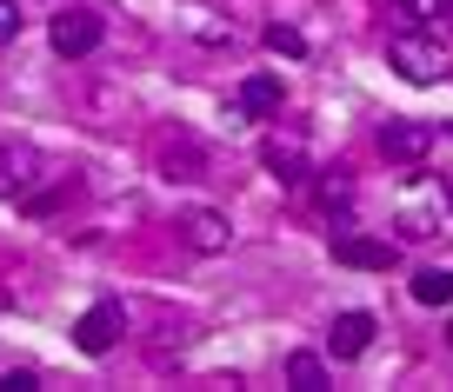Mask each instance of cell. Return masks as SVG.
<instances>
[{
	"label": "cell",
	"instance_id": "1",
	"mask_svg": "<svg viewBox=\"0 0 453 392\" xmlns=\"http://www.w3.org/2000/svg\"><path fill=\"white\" fill-rule=\"evenodd\" d=\"M447 220H453V186L440 180V173H413V180L400 186V200H394L400 239H434Z\"/></svg>",
	"mask_w": 453,
	"mask_h": 392
},
{
	"label": "cell",
	"instance_id": "2",
	"mask_svg": "<svg viewBox=\"0 0 453 392\" xmlns=\"http://www.w3.org/2000/svg\"><path fill=\"white\" fill-rule=\"evenodd\" d=\"M387 67L407 87H440L447 80V54H440V41H426V34H394V41H387Z\"/></svg>",
	"mask_w": 453,
	"mask_h": 392
},
{
	"label": "cell",
	"instance_id": "7",
	"mask_svg": "<svg viewBox=\"0 0 453 392\" xmlns=\"http://www.w3.org/2000/svg\"><path fill=\"white\" fill-rule=\"evenodd\" d=\"M173 233H180L187 253H226L234 246V226H226V213H213V207H187L180 220H173Z\"/></svg>",
	"mask_w": 453,
	"mask_h": 392
},
{
	"label": "cell",
	"instance_id": "10",
	"mask_svg": "<svg viewBox=\"0 0 453 392\" xmlns=\"http://www.w3.org/2000/svg\"><path fill=\"white\" fill-rule=\"evenodd\" d=\"M260 160H267V173H273V180H280V186H300V180H307V140H300V133H294V126H287V133H267V147H260Z\"/></svg>",
	"mask_w": 453,
	"mask_h": 392
},
{
	"label": "cell",
	"instance_id": "6",
	"mask_svg": "<svg viewBox=\"0 0 453 392\" xmlns=\"http://www.w3.org/2000/svg\"><path fill=\"white\" fill-rule=\"evenodd\" d=\"M334 260H340V267H354V273H387L400 260V246H394V239H373V233L340 226V233H334Z\"/></svg>",
	"mask_w": 453,
	"mask_h": 392
},
{
	"label": "cell",
	"instance_id": "13",
	"mask_svg": "<svg viewBox=\"0 0 453 392\" xmlns=\"http://www.w3.org/2000/svg\"><path fill=\"white\" fill-rule=\"evenodd\" d=\"M407 293L420 299V306H453V273H447V267H420V273L407 280Z\"/></svg>",
	"mask_w": 453,
	"mask_h": 392
},
{
	"label": "cell",
	"instance_id": "18",
	"mask_svg": "<svg viewBox=\"0 0 453 392\" xmlns=\"http://www.w3.org/2000/svg\"><path fill=\"white\" fill-rule=\"evenodd\" d=\"M400 7H407L420 27H440V14H447V0H400Z\"/></svg>",
	"mask_w": 453,
	"mask_h": 392
},
{
	"label": "cell",
	"instance_id": "12",
	"mask_svg": "<svg viewBox=\"0 0 453 392\" xmlns=\"http://www.w3.org/2000/svg\"><path fill=\"white\" fill-rule=\"evenodd\" d=\"M160 173H167V180H200V173H207V147H200L194 133H167V140H160Z\"/></svg>",
	"mask_w": 453,
	"mask_h": 392
},
{
	"label": "cell",
	"instance_id": "14",
	"mask_svg": "<svg viewBox=\"0 0 453 392\" xmlns=\"http://www.w3.org/2000/svg\"><path fill=\"white\" fill-rule=\"evenodd\" d=\"M287 386H294V392H320L326 386L320 352H294V359H287Z\"/></svg>",
	"mask_w": 453,
	"mask_h": 392
},
{
	"label": "cell",
	"instance_id": "20",
	"mask_svg": "<svg viewBox=\"0 0 453 392\" xmlns=\"http://www.w3.org/2000/svg\"><path fill=\"white\" fill-rule=\"evenodd\" d=\"M0 386H7V392H41V379H34V373H7Z\"/></svg>",
	"mask_w": 453,
	"mask_h": 392
},
{
	"label": "cell",
	"instance_id": "22",
	"mask_svg": "<svg viewBox=\"0 0 453 392\" xmlns=\"http://www.w3.org/2000/svg\"><path fill=\"white\" fill-rule=\"evenodd\" d=\"M447 339H453V326H447Z\"/></svg>",
	"mask_w": 453,
	"mask_h": 392
},
{
	"label": "cell",
	"instance_id": "15",
	"mask_svg": "<svg viewBox=\"0 0 453 392\" xmlns=\"http://www.w3.org/2000/svg\"><path fill=\"white\" fill-rule=\"evenodd\" d=\"M320 207L326 213H347V207H354V180H347V167H334V173H326V180H320Z\"/></svg>",
	"mask_w": 453,
	"mask_h": 392
},
{
	"label": "cell",
	"instance_id": "21",
	"mask_svg": "<svg viewBox=\"0 0 453 392\" xmlns=\"http://www.w3.org/2000/svg\"><path fill=\"white\" fill-rule=\"evenodd\" d=\"M440 27H447V34H453V0H447V14H440Z\"/></svg>",
	"mask_w": 453,
	"mask_h": 392
},
{
	"label": "cell",
	"instance_id": "8",
	"mask_svg": "<svg viewBox=\"0 0 453 392\" xmlns=\"http://www.w3.org/2000/svg\"><path fill=\"white\" fill-rule=\"evenodd\" d=\"M41 173H54V167H47V160L34 154V147H20V140H7V147H0V200H27Z\"/></svg>",
	"mask_w": 453,
	"mask_h": 392
},
{
	"label": "cell",
	"instance_id": "5",
	"mask_svg": "<svg viewBox=\"0 0 453 392\" xmlns=\"http://www.w3.org/2000/svg\"><path fill=\"white\" fill-rule=\"evenodd\" d=\"M100 34H107V20H100V7H67V14H54V27H47V41H54V54L81 60L100 47Z\"/></svg>",
	"mask_w": 453,
	"mask_h": 392
},
{
	"label": "cell",
	"instance_id": "19",
	"mask_svg": "<svg viewBox=\"0 0 453 392\" xmlns=\"http://www.w3.org/2000/svg\"><path fill=\"white\" fill-rule=\"evenodd\" d=\"M20 41V14H14V0H0V47Z\"/></svg>",
	"mask_w": 453,
	"mask_h": 392
},
{
	"label": "cell",
	"instance_id": "9",
	"mask_svg": "<svg viewBox=\"0 0 453 392\" xmlns=\"http://www.w3.org/2000/svg\"><path fill=\"white\" fill-rule=\"evenodd\" d=\"M380 154L400 160V167H420L434 154V120H387L380 126Z\"/></svg>",
	"mask_w": 453,
	"mask_h": 392
},
{
	"label": "cell",
	"instance_id": "3",
	"mask_svg": "<svg viewBox=\"0 0 453 392\" xmlns=\"http://www.w3.org/2000/svg\"><path fill=\"white\" fill-rule=\"evenodd\" d=\"M280 107H287L280 73H247L234 87V100H226V120H280Z\"/></svg>",
	"mask_w": 453,
	"mask_h": 392
},
{
	"label": "cell",
	"instance_id": "11",
	"mask_svg": "<svg viewBox=\"0 0 453 392\" xmlns=\"http://www.w3.org/2000/svg\"><path fill=\"white\" fill-rule=\"evenodd\" d=\"M373 333H380V320H373V313H340L334 326H326V352H334V359H360V352L373 346Z\"/></svg>",
	"mask_w": 453,
	"mask_h": 392
},
{
	"label": "cell",
	"instance_id": "16",
	"mask_svg": "<svg viewBox=\"0 0 453 392\" xmlns=\"http://www.w3.org/2000/svg\"><path fill=\"white\" fill-rule=\"evenodd\" d=\"M267 47H273V54H287V60H300V54H307V34L287 27V20H273V27H267Z\"/></svg>",
	"mask_w": 453,
	"mask_h": 392
},
{
	"label": "cell",
	"instance_id": "4",
	"mask_svg": "<svg viewBox=\"0 0 453 392\" xmlns=\"http://www.w3.org/2000/svg\"><path fill=\"white\" fill-rule=\"evenodd\" d=\"M120 333H127V313H120V299H94V306L81 313V326H73V346H81L87 359H100V352L120 346Z\"/></svg>",
	"mask_w": 453,
	"mask_h": 392
},
{
	"label": "cell",
	"instance_id": "17",
	"mask_svg": "<svg viewBox=\"0 0 453 392\" xmlns=\"http://www.w3.org/2000/svg\"><path fill=\"white\" fill-rule=\"evenodd\" d=\"M187 27H194L200 41H234V27H226V20H213L207 7H194V14H187Z\"/></svg>",
	"mask_w": 453,
	"mask_h": 392
}]
</instances>
